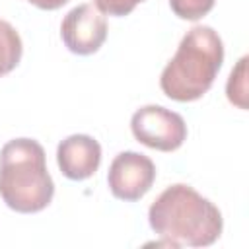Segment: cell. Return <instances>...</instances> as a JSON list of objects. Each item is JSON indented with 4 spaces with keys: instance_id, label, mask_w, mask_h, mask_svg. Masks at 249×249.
Instances as JSON below:
<instances>
[{
    "instance_id": "obj_11",
    "label": "cell",
    "mask_w": 249,
    "mask_h": 249,
    "mask_svg": "<svg viewBox=\"0 0 249 249\" xmlns=\"http://www.w3.org/2000/svg\"><path fill=\"white\" fill-rule=\"evenodd\" d=\"M140 2H146V0H93L95 8L103 16H115V18L128 16Z\"/></svg>"
},
{
    "instance_id": "obj_9",
    "label": "cell",
    "mask_w": 249,
    "mask_h": 249,
    "mask_svg": "<svg viewBox=\"0 0 249 249\" xmlns=\"http://www.w3.org/2000/svg\"><path fill=\"white\" fill-rule=\"evenodd\" d=\"M247 60H249L247 56L239 58L226 84V95L230 103H233L243 111L247 109Z\"/></svg>"
},
{
    "instance_id": "obj_7",
    "label": "cell",
    "mask_w": 249,
    "mask_h": 249,
    "mask_svg": "<svg viewBox=\"0 0 249 249\" xmlns=\"http://www.w3.org/2000/svg\"><path fill=\"white\" fill-rule=\"evenodd\" d=\"M56 163L64 177L72 181H84L99 169L101 146L89 134H72L58 144Z\"/></svg>"
},
{
    "instance_id": "obj_2",
    "label": "cell",
    "mask_w": 249,
    "mask_h": 249,
    "mask_svg": "<svg viewBox=\"0 0 249 249\" xmlns=\"http://www.w3.org/2000/svg\"><path fill=\"white\" fill-rule=\"evenodd\" d=\"M224 62V43L208 25L191 27L160 76L161 91L179 103L200 99Z\"/></svg>"
},
{
    "instance_id": "obj_3",
    "label": "cell",
    "mask_w": 249,
    "mask_h": 249,
    "mask_svg": "<svg viewBox=\"0 0 249 249\" xmlns=\"http://www.w3.org/2000/svg\"><path fill=\"white\" fill-rule=\"evenodd\" d=\"M0 196L8 208L33 214L47 208L54 183L47 169L45 150L33 138H14L0 150Z\"/></svg>"
},
{
    "instance_id": "obj_10",
    "label": "cell",
    "mask_w": 249,
    "mask_h": 249,
    "mask_svg": "<svg viewBox=\"0 0 249 249\" xmlns=\"http://www.w3.org/2000/svg\"><path fill=\"white\" fill-rule=\"evenodd\" d=\"M214 2L216 0H169V6L177 18L196 21L214 8Z\"/></svg>"
},
{
    "instance_id": "obj_6",
    "label": "cell",
    "mask_w": 249,
    "mask_h": 249,
    "mask_svg": "<svg viewBox=\"0 0 249 249\" xmlns=\"http://www.w3.org/2000/svg\"><path fill=\"white\" fill-rule=\"evenodd\" d=\"M60 37L70 53L93 54L107 39V19L93 4H80L64 16Z\"/></svg>"
},
{
    "instance_id": "obj_1",
    "label": "cell",
    "mask_w": 249,
    "mask_h": 249,
    "mask_svg": "<svg viewBox=\"0 0 249 249\" xmlns=\"http://www.w3.org/2000/svg\"><path fill=\"white\" fill-rule=\"evenodd\" d=\"M150 228L171 247H208L224 228L222 212L191 185H169L148 210Z\"/></svg>"
},
{
    "instance_id": "obj_12",
    "label": "cell",
    "mask_w": 249,
    "mask_h": 249,
    "mask_svg": "<svg viewBox=\"0 0 249 249\" xmlns=\"http://www.w3.org/2000/svg\"><path fill=\"white\" fill-rule=\"evenodd\" d=\"M27 2L33 4V6H37V8H41V10H58L68 0H27Z\"/></svg>"
},
{
    "instance_id": "obj_5",
    "label": "cell",
    "mask_w": 249,
    "mask_h": 249,
    "mask_svg": "<svg viewBox=\"0 0 249 249\" xmlns=\"http://www.w3.org/2000/svg\"><path fill=\"white\" fill-rule=\"evenodd\" d=\"M156 181L154 161L138 152H121L109 165L107 185L115 198L124 202L140 200Z\"/></svg>"
},
{
    "instance_id": "obj_8",
    "label": "cell",
    "mask_w": 249,
    "mask_h": 249,
    "mask_svg": "<svg viewBox=\"0 0 249 249\" xmlns=\"http://www.w3.org/2000/svg\"><path fill=\"white\" fill-rule=\"evenodd\" d=\"M21 37L12 23L0 19V76L10 74L21 60Z\"/></svg>"
},
{
    "instance_id": "obj_4",
    "label": "cell",
    "mask_w": 249,
    "mask_h": 249,
    "mask_svg": "<svg viewBox=\"0 0 249 249\" xmlns=\"http://www.w3.org/2000/svg\"><path fill=\"white\" fill-rule=\"evenodd\" d=\"M134 138L160 152H173L187 140V124L183 117L161 105H144L130 119Z\"/></svg>"
}]
</instances>
